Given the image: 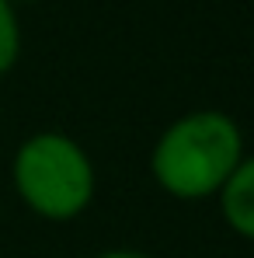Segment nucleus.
<instances>
[{"mask_svg":"<svg viewBox=\"0 0 254 258\" xmlns=\"http://www.w3.org/2000/svg\"><path fill=\"white\" fill-rule=\"evenodd\" d=\"M240 129L223 112H188L153 147L150 168L157 185L174 199H206L219 196L226 178L240 164Z\"/></svg>","mask_w":254,"mask_h":258,"instance_id":"1","label":"nucleus"},{"mask_svg":"<svg viewBox=\"0 0 254 258\" xmlns=\"http://www.w3.org/2000/svg\"><path fill=\"white\" fill-rule=\"evenodd\" d=\"M14 185L39 216L73 220L94 199V168L66 133H35L14 154Z\"/></svg>","mask_w":254,"mask_h":258,"instance_id":"2","label":"nucleus"},{"mask_svg":"<svg viewBox=\"0 0 254 258\" xmlns=\"http://www.w3.org/2000/svg\"><path fill=\"white\" fill-rule=\"evenodd\" d=\"M219 206L226 223L240 234L254 241V157L240 161L233 174L226 178V185L219 188Z\"/></svg>","mask_w":254,"mask_h":258,"instance_id":"3","label":"nucleus"},{"mask_svg":"<svg viewBox=\"0 0 254 258\" xmlns=\"http://www.w3.org/2000/svg\"><path fill=\"white\" fill-rule=\"evenodd\" d=\"M18 56H21V25L14 4L0 0V77L18 63Z\"/></svg>","mask_w":254,"mask_h":258,"instance_id":"4","label":"nucleus"},{"mask_svg":"<svg viewBox=\"0 0 254 258\" xmlns=\"http://www.w3.org/2000/svg\"><path fill=\"white\" fill-rule=\"evenodd\" d=\"M98 258H153V255H143V251H105Z\"/></svg>","mask_w":254,"mask_h":258,"instance_id":"5","label":"nucleus"},{"mask_svg":"<svg viewBox=\"0 0 254 258\" xmlns=\"http://www.w3.org/2000/svg\"><path fill=\"white\" fill-rule=\"evenodd\" d=\"M7 4H35V0H7Z\"/></svg>","mask_w":254,"mask_h":258,"instance_id":"6","label":"nucleus"}]
</instances>
